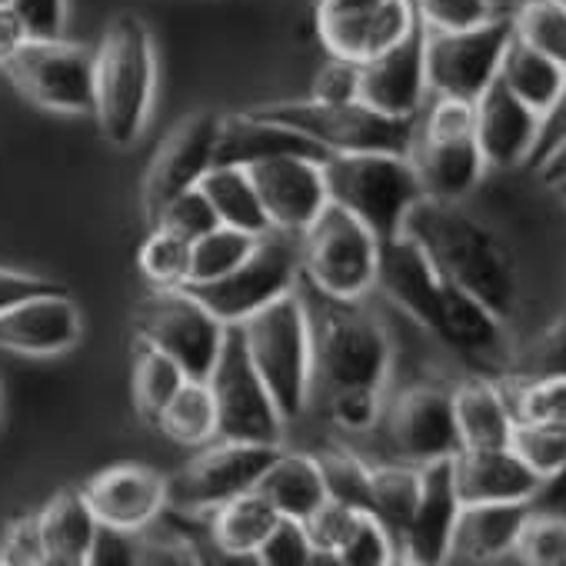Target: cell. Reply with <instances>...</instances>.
<instances>
[{"mask_svg":"<svg viewBox=\"0 0 566 566\" xmlns=\"http://www.w3.org/2000/svg\"><path fill=\"white\" fill-rule=\"evenodd\" d=\"M403 233L423 247L443 280L483 301L500 321L516 314L520 270L513 250L483 220L453 200L420 197L403 220Z\"/></svg>","mask_w":566,"mask_h":566,"instance_id":"1","label":"cell"},{"mask_svg":"<svg viewBox=\"0 0 566 566\" xmlns=\"http://www.w3.org/2000/svg\"><path fill=\"white\" fill-rule=\"evenodd\" d=\"M297 287L311 324V394H321L327 400L331 394L350 387L384 390L394 360L384 324L360 301L327 297L307 280H301Z\"/></svg>","mask_w":566,"mask_h":566,"instance_id":"2","label":"cell"},{"mask_svg":"<svg viewBox=\"0 0 566 566\" xmlns=\"http://www.w3.org/2000/svg\"><path fill=\"white\" fill-rule=\"evenodd\" d=\"M157 91V51L144 18L117 14L94 51V117L107 144L134 147Z\"/></svg>","mask_w":566,"mask_h":566,"instance_id":"3","label":"cell"},{"mask_svg":"<svg viewBox=\"0 0 566 566\" xmlns=\"http://www.w3.org/2000/svg\"><path fill=\"white\" fill-rule=\"evenodd\" d=\"M247 354L263 377L283 423L301 420L311 400V324L301 291H291L240 321Z\"/></svg>","mask_w":566,"mask_h":566,"instance_id":"4","label":"cell"},{"mask_svg":"<svg viewBox=\"0 0 566 566\" xmlns=\"http://www.w3.org/2000/svg\"><path fill=\"white\" fill-rule=\"evenodd\" d=\"M327 197L360 217L377 240L403 233V220L423 197V184L407 154H331L324 160Z\"/></svg>","mask_w":566,"mask_h":566,"instance_id":"5","label":"cell"},{"mask_svg":"<svg viewBox=\"0 0 566 566\" xmlns=\"http://www.w3.org/2000/svg\"><path fill=\"white\" fill-rule=\"evenodd\" d=\"M256 117L283 124L327 154H410L417 117H390L364 101H276L250 107Z\"/></svg>","mask_w":566,"mask_h":566,"instance_id":"6","label":"cell"},{"mask_svg":"<svg viewBox=\"0 0 566 566\" xmlns=\"http://www.w3.org/2000/svg\"><path fill=\"white\" fill-rule=\"evenodd\" d=\"M407 157L423 184V197L453 203L470 197L486 170L473 134V104L433 94L427 111L417 114Z\"/></svg>","mask_w":566,"mask_h":566,"instance_id":"7","label":"cell"},{"mask_svg":"<svg viewBox=\"0 0 566 566\" xmlns=\"http://www.w3.org/2000/svg\"><path fill=\"white\" fill-rule=\"evenodd\" d=\"M377 233L334 200L301 233V280L327 297L364 301L377 287Z\"/></svg>","mask_w":566,"mask_h":566,"instance_id":"8","label":"cell"},{"mask_svg":"<svg viewBox=\"0 0 566 566\" xmlns=\"http://www.w3.org/2000/svg\"><path fill=\"white\" fill-rule=\"evenodd\" d=\"M301 283V237L266 230L256 237V247L220 280L184 283V287L220 321L240 324L250 314L263 311L276 297L297 291Z\"/></svg>","mask_w":566,"mask_h":566,"instance_id":"9","label":"cell"},{"mask_svg":"<svg viewBox=\"0 0 566 566\" xmlns=\"http://www.w3.org/2000/svg\"><path fill=\"white\" fill-rule=\"evenodd\" d=\"M207 387L217 403V440L280 447L283 417L247 354L240 324H227L223 347L207 374Z\"/></svg>","mask_w":566,"mask_h":566,"instance_id":"10","label":"cell"},{"mask_svg":"<svg viewBox=\"0 0 566 566\" xmlns=\"http://www.w3.org/2000/svg\"><path fill=\"white\" fill-rule=\"evenodd\" d=\"M137 337L160 347L193 380H207L223 347L220 324L187 287H154L134 311Z\"/></svg>","mask_w":566,"mask_h":566,"instance_id":"11","label":"cell"},{"mask_svg":"<svg viewBox=\"0 0 566 566\" xmlns=\"http://www.w3.org/2000/svg\"><path fill=\"white\" fill-rule=\"evenodd\" d=\"M11 84L38 107L94 114V51L64 38H28L4 64Z\"/></svg>","mask_w":566,"mask_h":566,"instance_id":"12","label":"cell"},{"mask_svg":"<svg viewBox=\"0 0 566 566\" xmlns=\"http://www.w3.org/2000/svg\"><path fill=\"white\" fill-rule=\"evenodd\" d=\"M513 38L510 18H490L463 31H427L423 28V61L427 91L440 97H457L473 104L500 74L503 51Z\"/></svg>","mask_w":566,"mask_h":566,"instance_id":"13","label":"cell"},{"mask_svg":"<svg viewBox=\"0 0 566 566\" xmlns=\"http://www.w3.org/2000/svg\"><path fill=\"white\" fill-rule=\"evenodd\" d=\"M280 447L243 443V440H210L193 460H187L167 480V506L190 513H210L220 503L247 493L263 476L266 463Z\"/></svg>","mask_w":566,"mask_h":566,"instance_id":"14","label":"cell"},{"mask_svg":"<svg viewBox=\"0 0 566 566\" xmlns=\"http://www.w3.org/2000/svg\"><path fill=\"white\" fill-rule=\"evenodd\" d=\"M390 453L400 463H433L457 457L463 450L457 417H453V387L443 384H413L384 410L380 417Z\"/></svg>","mask_w":566,"mask_h":566,"instance_id":"15","label":"cell"},{"mask_svg":"<svg viewBox=\"0 0 566 566\" xmlns=\"http://www.w3.org/2000/svg\"><path fill=\"white\" fill-rule=\"evenodd\" d=\"M413 0H321L317 34L331 57L364 64L417 28Z\"/></svg>","mask_w":566,"mask_h":566,"instance_id":"16","label":"cell"},{"mask_svg":"<svg viewBox=\"0 0 566 566\" xmlns=\"http://www.w3.org/2000/svg\"><path fill=\"white\" fill-rule=\"evenodd\" d=\"M247 170L260 193L270 230L301 237L317 220V213L331 203L324 157L280 154V157H266Z\"/></svg>","mask_w":566,"mask_h":566,"instance_id":"17","label":"cell"},{"mask_svg":"<svg viewBox=\"0 0 566 566\" xmlns=\"http://www.w3.org/2000/svg\"><path fill=\"white\" fill-rule=\"evenodd\" d=\"M217 120H220V114L197 111V114L184 117L160 140V147H157V154H154V160L147 167L144 190H140L147 223L157 220V213L164 210L167 200H174L177 193L197 187L203 180V174L213 167Z\"/></svg>","mask_w":566,"mask_h":566,"instance_id":"18","label":"cell"},{"mask_svg":"<svg viewBox=\"0 0 566 566\" xmlns=\"http://www.w3.org/2000/svg\"><path fill=\"white\" fill-rule=\"evenodd\" d=\"M427 61H423V24H417L400 44L360 64L357 101L390 114L417 117L427 104Z\"/></svg>","mask_w":566,"mask_h":566,"instance_id":"19","label":"cell"},{"mask_svg":"<svg viewBox=\"0 0 566 566\" xmlns=\"http://www.w3.org/2000/svg\"><path fill=\"white\" fill-rule=\"evenodd\" d=\"M84 496L97 523L137 533L167 510V476L144 463H117L101 470L84 486Z\"/></svg>","mask_w":566,"mask_h":566,"instance_id":"20","label":"cell"},{"mask_svg":"<svg viewBox=\"0 0 566 566\" xmlns=\"http://www.w3.org/2000/svg\"><path fill=\"white\" fill-rule=\"evenodd\" d=\"M539 114L523 104L500 77L473 101V134L486 167L510 170L530 160Z\"/></svg>","mask_w":566,"mask_h":566,"instance_id":"21","label":"cell"},{"mask_svg":"<svg viewBox=\"0 0 566 566\" xmlns=\"http://www.w3.org/2000/svg\"><path fill=\"white\" fill-rule=\"evenodd\" d=\"M81 340V311L61 291H48L21 301L0 314V350L24 357H54Z\"/></svg>","mask_w":566,"mask_h":566,"instance_id":"22","label":"cell"},{"mask_svg":"<svg viewBox=\"0 0 566 566\" xmlns=\"http://www.w3.org/2000/svg\"><path fill=\"white\" fill-rule=\"evenodd\" d=\"M453 457L433 460L420 467V500L413 510V523L403 543V563L417 566H440L447 563L450 533L460 513V496L453 486Z\"/></svg>","mask_w":566,"mask_h":566,"instance_id":"23","label":"cell"},{"mask_svg":"<svg viewBox=\"0 0 566 566\" xmlns=\"http://www.w3.org/2000/svg\"><path fill=\"white\" fill-rule=\"evenodd\" d=\"M377 287L420 327H433L437 307H440V287L443 276L423 253L417 240L407 233H397L390 240H380V263H377Z\"/></svg>","mask_w":566,"mask_h":566,"instance_id":"24","label":"cell"},{"mask_svg":"<svg viewBox=\"0 0 566 566\" xmlns=\"http://www.w3.org/2000/svg\"><path fill=\"white\" fill-rule=\"evenodd\" d=\"M450 463L460 503L536 500L543 493V480L510 447L460 450Z\"/></svg>","mask_w":566,"mask_h":566,"instance_id":"25","label":"cell"},{"mask_svg":"<svg viewBox=\"0 0 566 566\" xmlns=\"http://www.w3.org/2000/svg\"><path fill=\"white\" fill-rule=\"evenodd\" d=\"M533 500H503V503H463L450 533L447 563H496L506 559L516 546L520 526Z\"/></svg>","mask_w":566,"mask_h":566,"instance_id":"26","label":"cell"},{"mask_svg":"<svg viewBox=\"0 0 566 566\" xmlns=\"http://www.w3.org/2000/svg\"><path fill=\"white\" fill-rule=\"evenodd\" d=\"M280 154H307V157H331L324 147L307 140L304 134L273 124L266 117H256L253 111L240 114H220L217 120V144H213V164H233V167H253L266 157Z\"/></svg>","mask_w":566,"mask_h":566,"instance_id":"27","label":"cell"},{"mask_svg":"<svg viewBox=\"0 0 566 566\" xmlns=\"http://www.w3.org/2000/svg\"><path fill=\"white\" fill-rule=\"evenodd\" d=\"M503 324L483 301L467 294L457 283L443 280L440 287V307L430 334H437L450 350L463 357H496L503 354Z\"/></svg>","mask_w":566,"mask_h":566,"instance_id":"28","label":"cell"},{"mask_svg":"<svg viewBox=\"0 0 566 566\" xmlns=\"http://www.w3.org/2000/svg\"><path fill=\"white\" fill-rule=\"evenodd\" d=\"M44 563L48 566H84L91 559V546L97 536V516L84 496V490H61L38 513Z\"/></svg>","mask_w":566,"mask_h":566,"instance_id":"29","label":"cell"},{"mask_svg":"<svg viewBox=\"0 0 566 566\" xmlns=\"http://www.w3.org/2000/svg\"><path fill=\"white\" fill-rule=\"evenodd\" d=\"M453 417L463 450L506 447L513 430V410L503 384L490 377H467L453 387Z\"/></svg>","mask_w":566,"mask_h":566,"instance_id":"30","label":"cell"},{"mask_svg":"<svg viewBox=\"0 0 566 566\" xmlns=\"http://www.w3.org/2000/svg\"><path fill=\"white\" fill-rule=\"evenodd\" d=\"M256 493H263L280 516L307 520L327 500L321 460L311 453L276 450V457L266 463L263 476L256 480Z\"/></svg>","mask_w":566,"mask_h":566,"instance_id":"31","label":"cell"},{"mask_svg":"<svg viewBox=\"0 0 566 566\" xmlns=\"http://www.w3.org/2000/svg\"><path fill=\"white\" fill-rule=\"evenodd\" d=\"M210 530H213V543L220 553L237 556V559H253L260 543L266 539V533L276 526L280 513L273 510V503L253 490L220 503L217 510H210Z\"/></svg>","mask_w":566,"mask_h":566,"instance_id":"32","label":"cell"},{"mask_svg":"<svg viewBox=\"0 0 566 566\" xmlns=\"http://www.w3.org/2000/svg\"><path fill=\"white\" fill-rule=\"evenodd\" d=\"M420 500V467L413 463H387V467H374V480H370V510L377 516V523L387 530L397 563H403V543H407V530L413 523V510Z\"/></svg>","mask_w":566,"mask_h":566,"instance_id":"33","label":"cell"},{"mask_svg":"<svg viewBox=\"0 0 566 566\" xmlns=\"http://www.w3.org/2000/svg\"><path fill=\"white\" fill-rule=\"evenodd\" d=\"M197 187L207 193V200H210V207H213L220 223L247 230V233H256V237L270 230V220L263 213L260 193H256L253 177H250L247 167L213 164Z\"/></svg>","mask_w":566,"mask_h":566,"instance_id":"34","label":"cell"},{"mask_svg":"<svg viewBox=\"0 0 566 566\" xmlns=\"http://www.w3.org/2000/svg\"><path fill=\"white\" fill-rule=\"evenodd\" d=\"M523 104H530L536 114H543L556 94L566 84V67H559L553 57L539 54L536 48L523 44L520 38H510L503 61H500V74H496Z\"/></svg>","mask_w":566,"mask_h":566,"instance_id":"35","label":"cell"},{"mask_svg":"<svg viewBox=\"0 0 566 566\" xmlns=\"http://www.w3.org/2000/svg\"><path fill=\"white\" fill-rule=\"evenodd\" d=\"M157 427L167 440L180 447H203L217 440V403L207 380L187 377L180 390L170 397V403L160 410Z\"/></svg>","mask_w":566,"mask_h":566,"instance_id":"36","label":"cell"},{"mask_svg":"<svg viewBox=\"0 0 566 566\" xmlns=\"http://www.w3.org/2000/svg\"><path fill=\"white\" fill-rule=\"evenodd\" d=\"M184 380H187V374L180 370V364L174 357H167L160 347L137 337L130 390H134V407L147 423H157L160 410L170 403V397L180 390Z\"/></svg>","mask_w":566,"mask_h":566,"instance_id":"37","label":"cell"},{"mask_svg":"<svg viewBox=\"0 0 566 566\" xmlns=\"http://www.w3.org/2000/svg\"><path fill=\"white\" fill-rule=\"evenodd\" d=\"M256 247V233L217 223L213 230L190 240V273L187 283H210L230 273L250 250Z\"/></svg>","mask_w":566,"mask_h":566,"instance_id":"38","label":"cell"},{"mask_svg":"<svg viewBox=\"0 0 566 566\" xmlns=\"http://www.w3.org/2000/svg\"><path fill=\"white\" fill-rule=\"evenodd\" d=\"M513 38L536 48L539 54L553 57L566 67V8L559 0H520V8L510 14Z\"/></svg>","mask_w":566,"mask_h":566,"instance_id":"39","label":"cell"},{"mask_svg":"<svg viewBox=\"0 0 566 566\" xmlns=\"http://www.w3.org/2000/svg\"><path fill=\"white\" fill-rule=\"evenodd\" d=\"M543 483L553 480L566 467V427L513 420L510 443H506Z\"/></svg>","mask_w":566,"mask_h":566,"instance_id":"40","label":"cell"},{"mask_svg":"<svg viewBox=\"0 0 566 566\" xmlns=\"http://www.w3.org/2000/svg\"><path fill=\"white\" fill-rule=\"evenodd\" d=\"M137 266L150 287H184L190 273V240L164 227H150L137 253Z\"/></svg>","mask_w":566,"mask_h":566,"instance_id":"41","label":"cell"},{"mask_svg":"<svg viewBox=\"0 0 566 566\" xmlns=\"http://www.w3.org/2000/svg\"><path fill=\"white\" fill-rule=\"evenodd\" d=\"M503 390H506L513 420L566 427V377L506 380Z\"/></svg>","mask_w":566,"mask_h":566,"instance_id":"42","label":"cell"},{"mask_svg":"<svg viewBox=\"0 0 566 566\" xmlns=\"http://www.w3.org/2000/svg\"><path fill=\"white\" fill-rule=\"evenodd\" d=\"M513 556L530 566H566V516L553 510H530Z\"/></svg>","mask_w":566,"mask_h":566,"instance_id":"43","label":"cell"},{"mask_svg":"<svg viewBox=\"0 0 566 566\" xmlns=\"http://www.w3.org/2000/svg\"><path fill=\"white\" fill-rule=\"evenodd\" d=\"M536 377H566V311L546 331H539L523 350H516L506 367V380Z\"/></svg>","mask_w":566,"mask_h":566,"instance_id":"44","label":"cell"},{"mask_svg":"<svg viewBox=\"0 0 566 566\" xmlns=\"http://www.w3.org/2000/svg\"><path fill=\"white\" fill-rule=\"evenodd\" d=\"M317 460H321L331 500H337L344 506H354V510H370L374 467H367L357 453H347V450H327Z\"/></svg>","mask_w":566,"mask_h":566,"instance_id":"45","label":"cell"},{"mask_svg":"<svg viewBox=\"0 0 566 566\" xmlns=\"http://www.w3.org/2000/svg\"><path fill=\"white\" fill-rule=\"evenodd\" d=\"M334 563H344V566H390V563H397V553H394V543H390L387 530L377 523V516L360 510L350 533L337 546Z\"/></svg>","mask_w":566,"mask_h":566,"instance_id":"46","label":"cell"},{"mask_svg":"<svg viewBox=\"0 0 566 566\" xmlns=\"http://www.w3.org/2000/svg\"><path fill=\"white\" fill-rule=\"evenodd\" d=\"M253 559L263 563V566H307V563H317V549H314V543L307 536L304 520L280 516L276 526L260 543Z\"/></svg>","mask_w":566,"mask_h":566,"instance_id":"47","label":"cell"},{"mask_svg":"<svg viewBox=\"0 0 566 566\" xmlns=\"http://www.w3.org/2000/svg\"><path fill=\"white\" fill-rule=\"evenodd\" d=\"M217 223L220 220H217L207 193L200 187H190V190L177 193L174 200H167L150 227H164V230H170V233H177L184 240H197L200 233L213 230Z\"/></svg>","mask_w":566,"mask_h":566,"instance_id":"48","label":"cell"},{"mask_svg":"<svg viewBox=\"0 0 566 566\" xmlns=\"http://www.w3.org/2000/svg\"><path fill=\"white\" fill-rule=\"evenodd\" d=\"M413 11L427 31H463L496 14L493 0H413Z\"/></svg>","mask_w":566,"mask_h":566,"instance_id":"49","label":"cell"},{"mask_svg":"<svg viewBox=\"0 0 566 566\" xmlns=\"http://www.w3.org/2000/svg\"><path fill=\"white\" fill-rule=\"evenodd\" d=\"M384 390L374 387H350V390H337L327 397V413L331 420L347 430V433H367L380 423L384 417Z\"/></svg>","mask_w":566,"mask_h":566,"instance_id":"50","label":"cell"},{"mask_svg":"<svg viewBox=\"0 0 566 566\" xmlns=\"http://www.w3.org/2000/svg\"><path fill=\"white\" fill-rule=\"evenodd\" d=\"M357 513H360V510L344 506V503H337V500L327 496V500L304 520L307 536H311V543H314V549H317V559H331V563H334V553H337V546L344 543V536L350 533Z\"/></svg>","mask_w":566,"mask_h":566,"instance_id":"51","label":"cell"},{"mask_svg":"<svg viewBox=\"0 0 566 566\" xmlns=\"http://www.w3.org/2000/svg\"><path fill=\"white\" fill-rule=\"evenodd\" d=\"M137 563H170V566H190L200 563V549L193 539H187L177 530H160L157 520L144 530H137Z\"/></svg>","mask_w":566,"mask_h":566,"instance_id":"52","label":"cell"},{"mask_svg":"<svg viewBox=\"0 0 566 566\" xmlns=\"http://www.w3.org/2000/svg\"><path fill=\"white\" fill-rule=\"evenodd\" d=\"M0 563H11V566H41L44 563V539H41L38 513L21 516L8 526L4 543H0Z\"/></svg>","mask_w":566,"mask_h":566,"instance_id":"53","label":"cell"},{"mask_svg":"<svg viewBox=\"0 0 566 566\" xmlns=\"http://www.w3.org/2000/svg\"><path fill=\"white\" fill-rule=\"evenodd\" d=\"M11 8L28 28V38H61L64 34V14L67 0H11Z\"/></svg>","mask_w":566,"mask_h":566,"instance_id":"54","label":"cell"},{"mask_svg":"<svg viewBox=\"0 0 566 566\" xmlns=\"http://www.w3.org/2000/svg\"><path fill=\"white\" fill-rule=\"evenodd\" d=\"M357 81H360V64L344 61V57H331L321 67L311 97H317V101H357Z\"/></svg>","mask_w":566,"mask_h":566,"instance_id":"55","label":"cell"},{"mask_svg":"<svg viewBox=\"0 0 566 566\" xmlns=\"http://www.w3.org/2000/svg\"><path fill=\"white\" fill-rule=\"evenodd\" d=\"M48 291H61V283L38 276V273H24V270H11V266H0V314L18 307L28 297L48 294Z\"/></svg>","mask_w":566,"mask_h":566,"instance_id":"56","label":"cell"},{"mask_svg":"<svg viewBox=\"0 0 566 566\" xmlns=\"http://www.w3.org/2000/svg\"><path fill=\"white\" fill-rule=\"evenodd\" d=\"M87 563H137V533L130 530H114V526H97L94 546H91V559Z\"/></svg>","mask_w":566,"mask_h":566,"instance_id":"57","label":"cell"},{"mask_svg":"<svg viewBox=\"0 0 566 566\" xmlns=\"http://www.w3.org/2000/svg\"><path fill=\"white\" fill-rule=\"evenodd\" d=\"M566 137V84L563 91L556 94V101L539 114V130H536V144H533V154H530V167H536L559 140Z\"/></svg>","mask_w":566,"mask_h":566,"instance_id":"58","label":"cell"},{"mask_svg":"<svg viewBox=\"0 0 566 566\" xmlns=\"http://www.w3.org/2000/svg\"><path fill=\"white\" fill-rule=\"evenodd\" d=\"M24 41H28V28L18 18V11L11 4L0 8V64H4Z\"/></svg>","mask_w":566,"mask_h":566,"instance_id":"59","label":"cell"},{"mask_svg":"<svg viewBox=\"0 0 566 566\" xmlns=\"http://www.w3.org/2000/svg\"><path fill=\"white\" fill-rule=\"evenodd\" d=\"M536 170V177L543 180V184H549V187H556V184H563L566 180V137L533 167Z\"/></svg>","mask_w":566,"mask_h":566,"instance_id":"60","label":"cell"},{"mask_svg":"<svg viewBox=\"0 0 566 566\" xmlns=\"http://www.w3.org/2000/svg\"><path fill=\"white\" fill-rule=\"evenodd\" d=\"M543 490H546V496H549V500L566 503V467H563L553 480H546V483H543Z\"/></svg>","mask_w":566,"mask_h":566,"instance_id":"61","label":"cell"},{"mask_svg":"<svg viewBox=\"0 0 566 566\" xmlns=\"http://www.w3.org/2000/svg\"><path fill=\"white\" fill-rule=\"evenodd\" d=\"M556 190H559V197H563V203H566V180H563V184H556Z\"/></svg>","mask_w":566,"mask_h":566,"instance_id":"62","label":"cell"},{"mask_svg":"<svg viewBox=\"0 0 566 566\" xmlns=\"http://www.w3.org/2000/svg\"><path fill=\"white\" fill-rule=\"evenodd\" d=\"M11 4V0H0V8H8Z\"/></svg>","mask_w":566,"mask_h":566,"instance_id":"63","label":"cell"},{"mask_svg":"<svg viewBox=\"0 0 566 566\" xmlns=\"http://www.w3.org/2000/svg\"><path fill=\"white\" fill-rule=\"evenodd\" d=\"M559 4H563V8H566V0H559Z\"/></svg>","mask_w":566,"mask_h":566,"instance_id":"64","label":"cell"}]
</instances>
